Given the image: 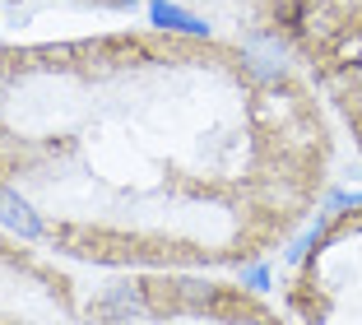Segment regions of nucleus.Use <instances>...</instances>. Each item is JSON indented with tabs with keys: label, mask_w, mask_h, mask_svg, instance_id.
I'll return each mask as SVG.
<instances>
[{
	"label": "nucleus",
	"mask_w": 362,
	"mask_h": 325,
	"mask_svg": "<svg viewBox=\"0 0 362 325\" xmlns=\"http://www.w3.org/2000/svg\"><path fill=\"white\" fill-rule=\"evenodd\" d=\"M98 312H103L112 325H126V321H139L149 307H144L139 283H117V288H107V293L98 297Z\"/></svg>",
	"instance_id": "4"
},
{
	"label": "nucleus",
	"mask_w": 362,
	"mask_h": 325,
	"mask_svg": "<svg viewBox=\"0 0 362 325\" xmlns=\"http://www.w3.org/2000/svg\"><path fill=\"white\" fill-rule=\"evenodd\" d=\"M0 223H5L10 232H19L23 241L42 237V219H37V210H33L14 186H0Z\"/></svg>",
	"instance_id": "2"
},
{
	"label": "nucleus",
	"mask_w": 362,
	"mask_h": 325,
	"mask_svg": "<svg viewBox=\"0 0 362 325\" xmlns=\"http://www.w3.org/2000/svg\"><path fill=\"white\" fill-rule=\"evenodd\" d=\"M353 93H358V103H362V65H358V74H353Z\"/></svg>",
	"instance_id": "7"
},
{
	"label": "nucleus",
	"mask_w": 362,
	"mask_h": 325,
	"mask_svg": "<svg viewBox=\"0 0 362 325\" xmlns=\"http://www.w3.org/2000/svg\"><path fill=\"white\" fill-rule=\"evenodd\" d=\"M181 297H186V302H195V307H204V302H214V297H218V288H214V283H181Z\"/></svg>",
	"instance_id": "5"
},
{
	"label": "nucleus",
	"mask_w": 362,
	"mask_h": 325,
	"mask_svg": "<svg viewBox=\"0 0 362 325\" xmlns=\"http://www.w3.org/2000/svg\"><path fill=\"white\" fill-rule=\"evenodd\" d=\"M242 65H246L251 79L274 84V79H284V74L293 70V52H288V42L274 28H251L242 38Z\"/></svg>",
	"instance_id": "1"
},
{
	"label": "nucleus",
	"mask_w": 362,
	"mask_h": 325,
	"mask_svg": "<svg viewBox=\"0 0 362 325\" xmlns=\"http://www.w3.org/2000/svg\"><path fill=\"white\" fill-rule=\"evenodd\" d=\"M149 23L163 33H186V38H209V23L200 19V14L181 10V5H172V0H149Z\"/></svg>",
	"instance_id": "3"
},
{
	"label": "nucleus",
	"mask_w": 362,
	"mask_h": 325,
	"mask_svg": "<svg viewBox=\"0 0 362 325\" xmlns=\"http://www.w3.org/2000/svg\"><path fill=\"white\" fill-rule=\"evenodd\" d=\"M242 283H246V288H256V293H260V288H269V270H265V265H251V270L242 274Z\"/></svg>",
	"instance_id": "6"
}]
</instances>
